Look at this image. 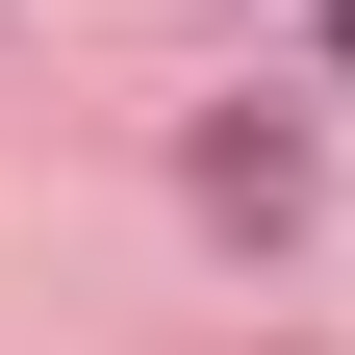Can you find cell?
Here are the masks:
<instances>
[{
    "label": "cell",
    "mask_w": 355,
    "mask_h": 355,
    "mask_svg": "<svg viewBox=\"0 0 355 355\" xmlns=\"http://www.w3.org/2000/svg\"><path fill=\"white\" fill-rule=\"evenodd\" d=\"M330 76H355V0H330Z\"/></svg>",
    "instance_id": "cell-1"
}]
</instances>
